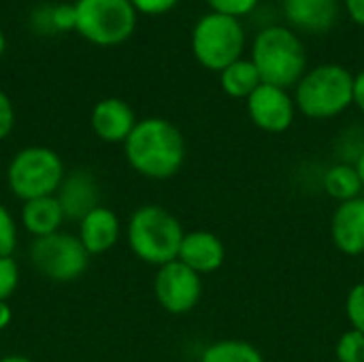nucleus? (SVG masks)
I'll return each instance as SVG.
<instances>
[{"mask_svg":"<svg viewBox=\"0 0 364 362\" xmlns=\"http://www.w3.org/2000/svg\"><path fill=\"white\" fill-rule=\"evenodd\" d=\"M352 164H354V169H356V173H358V177H360V183H363L364 188V151H360V156H358Z\"/></svg>","mask_w":364,"mask_h":362,"instance_id":"32","label":"nucleus"},{"mask_svg":"<svg viewBox=\"0 0 364 362\" xmlns=\"http://www.w3.org/2000/svg\"><path fill=\"white\" fill-rule=\"evenodd\" d=\"M346 316L352 329L364 333V282L356 284L346 299Z\"/></svg>","mask_w":364,"mask_h":362,"instance_id":"23","label":"nucleus"},{"mask_svg":"<svg viewBox=\"0 0 364 362\" xmlns=\"http://www.w3.org/2000/svg\"><path fill=\"white\" fill-rule=\"evenodd\" d=\"M53 30H77V4H55L53 6Z\"/></svg>","mask_w":364,"mask_h":362,"instance_id":"26","label":"nucleus"},{"mask_svg":"<svg viewBox=\"0 0 364 362\" xmlns=\"http://www.w3.org/2000/svg\"><path fill=\"white\" fill-rule=\"evenodd\" d=\"M64 222L66 218L55 196L34 198L23 203L21 207V224L34 239L60 233Z\"/></svg>","mask_w":364,"mask_h":362,"instance_id":"17","label":"nucleus"},{"mask_svg":"<svg viewBox=\"0 0 364 362\" xmlns=\"http://www.w3.org/2000/svg\"><path fill=\"white\" fill-rule=\"evenodd\" d=\"M124 156L134 173L147 179H171L186 162V139L181 130L164 117L136 122L124 141Z\"/></svg>","mask_w":364,"mask_h":362,"instance_id":"1","label":"nucleus"},{"mask_svg":"<svg viewBox=\"0 0 364 362\" xmlns=\"http://www.w3.org/2000/svg\"><path fill=\"white\" fill-rule=\"evenodd\" d=\"M247 113L256 128L269 134H279L292 126L296 115V102L288 94V90L262 83L247 98Z\"/></svg>","mask_w":364,"mask_h":362,"instance_id":"10","label":"nucleus"},{"mask_svg":"<svg viewBox=\"0 0 364 362\" xmlns=\"http://www.w3.org/2000/svg\"><path fill=\"white\" fill-rule=\"evenodd\" d=\"M64 175V162L53 149L30 145L19 149L9 162L6 186L15 198L28 203L43 196H55Z\"/></svg>","mask_w":364,"mask_h":362,"instance_id":"5","label":"nucleus"},{"mask_svg":"<svg viewBox=\"0 0 364 362\" xmlns=\"http://www.w3.org/2000/svg\"><path fill=\"white\" fill-rule=\"evenodd\" d=\"M154 294L160 307L173 316L190 314L203 297V277L179 260L158 267Z\"/></svg>","mask_w":364,"mask_h":362,"instance_id":"9","label":"nucleus"},{"mask_svg":"<svg viewBox=\"0 0 364 362\" xmlns=\"http://www.w3.org/2000/svg\"><path fill=\"white\" fill-rule=\"evenodd\" d=\"M250 60L256 64L262 83L284 90L296 85L307 66V55L301 38L290 28L282 26H267L258 32L252 45Z\"/></svg>","mask_w":364,"mask_h":362,"instance_id":"3","label":"nucleus"},{"mask_svg":"<svg viewBox=\"0 0 364 362\" xmlns=\"http://www.w3.org/2000/svg\"><path fill=\"white\" fill-rule=\"evenodd\" d=\"M136 28V9L130 0L77 2V32L100 47L126 43Z\"/></svg>","mask_w":364,"mask_h":362,"instance_id":"7","label":"nucleus"},{"mask_svg":"<svg viewBox=\"0 0 364 362\" xmlns=\"http://www.w3.org/2000/svg\"><path fill=\"white\" fill-rule=\"evenodd\" d=\"M354 105L364 115V70L354 75Z\"/></svg>","mask_w":364,"mask_h":362,"instance_id":"29","label":"nucleus"},{"mask_svg":"<svg viewBox=\"0 0 364 362\" xmlns=\"http://www.w3.org/2000/svg\"><path fill=\"white\" fill-rule=\"evenodd\" d=\"M55 198L64 211V218L70 222H81L92 209H96L100 203V190L90 171L77 169L64 175Z\"/></svg>","mask_w":364,"mask_h":362,"instance_id":"11","label":"nucleus"},{"mask_svg":"<svg viewBox=\"0 0 364 362\" xmlns=\"http://www.w3.org/2000/svg\"><path fill=\"white\" fill-rule=\"evenodd\" d=\"M19 286V265L13 256L0 258V301H9Z\"/></svg>","mask_w":364,"mask_h":362,"instance_id":"24","label":"nucleus"},{"mask_svg":"<svg viewBox=\"0 0 364 362\" xmlns=\"http://www.w3.org/2000/svg\"><path fill=\"white\" fill-rule=\"evenodd\" d=\"M337 362H364V333L350 329L335 346Z\"/></svg>","mask_w":364,"mask_h":362,"instance_id":"21","label":"nucleus"},{"mask_svg":"<svg viewBox=\"0 0 364 362\" xmlns=\"http://www.w3.org/2000/svg\"><path fill=\"white\" fill-rule=\"evenodd\" d=\"M134 109L122 98H102L92 109V130L105 143H124L136 126Z\"/></svg>","mask_w":364,"mask_h":362,"instance_id":"12","label":"nucleus"},{"mask_svg":"<svg viewBox=\"0 0 364 362\" xmlns=\"http://www.w3.org/2000/svg\"><path fill=\"white\" fill-rule=\"evenodd\" d=\"M177 260L190 267L200 277L211 275L222 269L226 260V247L218 235L209 230H192L186 233Z\"/></svg>","mask_w":364,"mask_h":362,"instance_id":"13","label":"nucleus"},{"mask_svg":"<svg viewBox=\"0 0 364 362\" xmlns=\"http://www.w3.org/2000/svg\"><path fill=\"white\" fill-rule=\"evenodd\" d=\"M0 362H34V361H30L28 356H19V354H11V356H4V358H0Z\"/></svg>","mask_w":364,"mask_h":362,"instance_id":"33","label":"nucleus"},{"mask_svg":"<svg viewBox=\"0 0 364 362\" xmlns=\"http://www.w3.org/2000/svg\"><path fill=\"white\" fill-rule=\"evenodd\" d=\"M73 2H75V4H77V2H81V0H73Z\"/></svg>","mask_w":364,"mask_h":362,"instance_id":"35","label":"nucleus"},{"mask_svg":"<svg viewBox=\"0 0 364 362\" xmlns=\"http://www.w3.org/2000/svg\"><path fill=\"white\" fill-rule=\"evenodd\" d=\"M322 188L324 192L335 198L337 203H348V201H354L363 194V183H360V177L354 169L352 162H339V164H333L326 173H324V179H322Z\"/></svg>","mask_w":364,"mask_h":362,"instance_id":"19","label":"nucleus"},{"mask_svg":"<svg viewBox=\"0 0 364 362\" xmlns=\"http://www.w3.org/2000/svg\"><path fill=\"white\" fill-rule=\"evenodd\" d=\"M331 239L346 256L364 254V196L337 205L331 218Z\"/></svg>","mask_w":364,"mask_h":362,"instance_id":"14","label":"nucleus"},{"mask_svg":"<svg viewBox=\"0 0 364 362\" xmlns=\"http://www.w3.org/2000/svg\"><path fill=\"white\" fill-rule=\"evenodd\" d=\"M30 260L43 277L58 284H68L87 271L90 254L77 235L60 230L34 239L30 245Z\"/></svg>","mask_w":364,"mask_h":362,"instance_id":"8","label":"nucleus"},{"mask_svg":"<svg viewBox=\"0 0 364 362\" xmlns=\"http://www.w3.org/2000/svg\"><path fill=\"white\" fill-rule=\"evenodd\" d=\"M220 85H222L224 94H228L230 98L247 100L262 85V79H260L256 64L252 60L241 58L220 73Z\"/></svg>","mask_w":364,"mask_h":362,"instance_id":"18","label":"nucleus"},{"mask_svg":"<svg viewBox=\"0 0 364 362\" xmlns=\"http://www.w3.org/2000/svg\"><path fill=\"white\" fill-rule=\"evenodd\" d=\"M296 109L309 119H331L354 105V75L339 64H320L296 83Z\"/></svg>","mask_w":364,"mask_h":362,"instance_id":"4","label":"nucleus"},{"mask_svg":"<svg viewBox=\"0 0 364 362\" xmlns=\"http://www.w3.org/2000/svg\"><path fill=\"white\" fill-rule=\"evenodd\" d=\"M13 320V312L6 301H0V331H4Z\"/></svg>","mask_w":364,"mask_h":362,"instance_id":"31","label":"nucleus"},{"mask_svg":"<svg viewBox=\"0 0 364 362\" xmlns=\"http://www.w3.org/2000/svg\"><path fill=\"white\" fill-rule=\"evenodd\" d=\"M183 237L181 222L160 205L139 207L126 226V239L132 254L151 267H164L177 260Z\"/></svg>","mask_w":364,"mask_h":362,"instance_id":"2","label":"nucleus"},{"mask_svg":"<svg viewBox=\"0 0 364 362\" xmlns=\"http://www.w3.org/2000/svg\"><path fill=\"white\" fill-rule=\"evenodd\" d=\"M207 4L213 13L239 19L243 15H250L258 6V0H207Z\"/></svg>","mask_w":364,"mask_h":362,"instance_id":"25","label":"nucleus"},{"mask_svg":"<svg viewBox=\"0 0 364 362\" xmlns=\"http://www.w3.org/2000/svg\"><path fill=\"white\" fill-rule=\"evenodd\" d=\"M286 19L305 32H326L335 26L339 6L337 0H284Z\"/></svg>","mask_w":364,"mask_h":362,"instance_id":"16","label":"nucleus"},{"mask_svg":"<svg viewBox=\"0 0 364 362\" xmlns=\"http://www.w3.org/2000/svg\"><path fill=\"white\" fill-rule=\"evenodd\" d=\"M350 17L364 28V0H346Z\"/></svg>","mask_w":364,"mask_h":362,"instance_id":"30","label":"nucleus"},{"mask_svg":"<svg viewBox=\"0 0 364 362\" xmlns=\"http://www.w3.org/2000/svg\"><path fill=\"white\" fill-rule=\"evenodd\" d=\"M4 47H6V41H4V34H2V30H0V55L4 53Z\"/></svg>","mask_w":364,"mask_h":362,"instance_id":"34","label":"nucleus"},{"mask_svg":"<svg viewBox=\"0 0 364 362\" xmlns=\"http://www.w3.org/2000/svg\"><path fill=\"white\" fill-rule=\"evenodd\" d=\"M15 128V107L11 98L0 90V141H4Z\"/></svg>","mask_w":364,"mask_h":362,"instance_id":"27","label":"nucleus"},{"mask_svg":"<svg viewBox=\"0 0 364 362\" xmlns=\"http://www.w3.org/2000/svg\"><path fill=\"white\" fill-rule=\"evenodd\" d=\"M119 233H122V222L117 213L109 207L98 205L79 222L77 237L81 239L90 256H98L115 247V243L119 241Z\"/></svg>","mask_w":364,"mask_h":362,"instance_id":"15","label":"nucleus"},{"mask_svg":"<svg viewBox=\"0 0 364 362\" xmlns=\"http://www.w3.org/2000/svg\"><path fill=\"white\" fill-rule=\"evenodd\" d=\"M17 247V224L11 211L0 203V258L13 256Z\"/></svg>","mask_w":364,"mask_h":362,"instance_id":"22","label":"nucleus"},{"mask_svg":"<svg viewBox=\"0 0 364 362\" xmlns=\"http://www.w3.org/2000/svg\"><path fill=\"white\" fill-rule=\"evenodd\" d=\"M245 49V30L239 19L207 13L192 30V51L194 58L207 70L222 73L232 62L241 60Z\"/></svg>","mask_w":364,"mask_h":362,"instance_id":"6","label":"nucleus"},{"mask_svg":"<svg viewBox=\"0 0 364 362\" xmlns=\"http://www.w3.org/2000/svg\"><path fill=\"white\" fill-rule=\"evenodd\" d=\"M200 362H264L262 352L243 339H222L211 344L203 356Z\"/></svg>","mask_w":364,"mask_h":362,"instance_id":"20","label":"nucleus"},{"mask_svg":"<svg viewBox=\"0 0 364 362\" xmlns=\"http://www.w3.org/2000/svg\"><path fill=\"white\" fill-rule=\"evenodd\" d=\"M130 2L136 9V13H143V15H162V13H168L179 0H130Z\"/></svg>","mask_w":364,"mask_h":362,"instance_id":"28","label":"nucleus"}]
</instances>
